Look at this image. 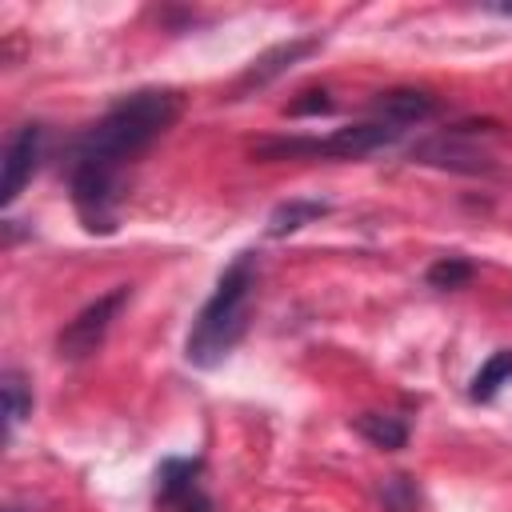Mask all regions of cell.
Returning a JSON list of instances; mask_svg holds the SVG:
<instances>
[{
  "label": "cell",
  "mask_w": 512,
  "mask_h": 512,
  "mask_svg": "<svg viewBox=\"0 0 512 512\" xmlns=\"http://www.w3.org/2000/svg\"><path fill=\"white\" fill-rule=\"evenodd\" d=\"M380 500H384V512H416L420 508V488L412 476H388L380 484Z\"/></svg>",
  "instance_id": "9a60e30c"
},
{
  "label": "cell",
  "mask_w": 512,
  "mask_h": 512,
  "mask_svg": "<svg viewBox=\"0 0 512 512\" xmlns=\"http://www.w3.org/2000/svg\"><path fill=\"white\" fill-rule=\"evenodd\" d=\"M316 48H320V36H296V40H284V44L260 52V56L240 72L232 96H244V92H252V88H268L276 76H284L292 64H300V60L312 56Z\"/></svg>",
  "instance_id": "ba28073f"
},
{
  "label": "cell",
  "mask_w": 512,
  "mask_h": 512,
  "mask_svg": "<svg viewBox=\"0 0 512 512\" xmlns=\"http://www.w3.org/2000/svg\"><path fill=\"white\" fill-rule=\"evenodd\" d=\"M336 104H332V96L324 92V88H304L288 108H284V116H292V120H304V116H328Z\"/></svg>",
  "instance_id": "2e32d148"
},
{
  "label": "cell",
  "mask_w": 512,
  "mask_h": 512,
  "mask_svg": "<svg viewBox=\"0 0 512 512\" xmlns=\"http://www.w3.org/2000/svg\"><path fill=\"white\" fill-rule=\"evenodd\" d=\"M128 296H132V288L120 284V288L96 296L88 308H80V312L60 328V336H56V356H60V360H84V356H92V352L104 344V336H108L112 320L120 316V308L128 304Z\"/></svg>",
  "instance_id": "277c9868"
},
{
  "label": "cell",
  "mask_w": 512,
  "mask_h": 512,
  "mask_svg": "<svg viewBox=\"0 0 512 512\" xmlns=\"http://www.w3.org/2000/svg\"><path fill=\"white\" fill-rule=\"evenodd\" d=\"M40 156H44V124H20L4 144V184H0V204L4 208L24 192Z\"/></svg>",
  "instance_id": "52a82bcc"
},
{
  "label": "cell",
  "mask_w": 512,
  "mask_h": 512,
  "mask_svg": "<svg viewBox=\"0 0 512 512\" xmlns=\"http://www.w3.org/2000/svg\"><path fill=\"white\" fill-rule=\"evenodd\" d=\"M508 380H512V348H496V352L480 364V372L472 376L468 396H472L476 404H488V400H492Z\"/></svg>",
  "instance_id": "7c38bea8"
},
{
  "label": "cell",
  "mask_w": 512,
  "mask_h": 512,
  "mask_svg": "<svg viewBox=\"0 0 512 512\" xmlns=\"http://www.w3.org/2000/svg\"><path fill=\"white\" fill-rule=\"evenodd\" d=\"M156 504L168 512H212L200 456H168L156 468Z\"/></svg>",
  "instance_id": "5b68a950"
},
{
  "label": "cell",
  "mask_w": 512,
  "mask_h": 512,
  "mask_svg": "<svg viewBox=\"0 0 512 512\" xmlns=\"http://www.w3.org/2000/svg\"><path fill=\"white\" fill-rule=\"evenodd\" d=\"M480 128L484 124H456L448 132H436V136H428V140H420L412 148V160L436 164V168H452V172H492V156L472 144V136Z\"/></svg>",
  "instance_id": "8992f818"
},
{
  "label": "cell",
  "mask_w": 512,
  "mask_h": 512,
  "mask_svg": "<svg viewBox=\"0 0 512 512\" xmlns=\"http://www.w3.org/2000/svg\"><path fill=\"white\" fill-rule=\"evenodd\" d=\"M332 212V204L328 200H308V196H292V200H284V204H276L272 212H268V236L272 240H280V236H292V232H300L304 224H316L320 216H328Z\"/></svg>",
  "instance_id": "30bf717a"
},
{
  "label": "cell",
  "mask_w": 512,
  "mask_h": 512,
  "mask_svg": "<svg viewBox=\"0 0 512 512\" xmlns=\"http://www.w3.org/2000/svg\"><path fill=\"white\" fill-rule=\"evenodd\" d=\"M252 292H256V252H240L224 268V276L216 280V292L204 300V308L192 320V332L184 340V356L192 368L224 364V356L244 340Z\"/></svg>",
  "instance_id": "7a4b0ae2"
},
{
  "label": "cell",
  "mask_w": 512,
  "mask_h": 512,
  "mask_svg": "<svg viewBox=\"0 0 512 512\" xmlns=\"http://www.w3.org/2000/svg\"><path fill=\"white\" fill-rule=\"evenodd\" d=\"M4 512H24V508H4Z\"/></svg>",
  "instance_id": "ac0fdd59"
},
{
  "label": "cell",
  "mask_w": 512,
  "mask_h": 512,
  "mask_svg": "<svg viewBox=\"0 0 512 512\" xmlns=\"http://www.w3.org/2000/svg\"><path fill=\"white\" fill-rule=\"evenodd\" d=\"M0 396H4V424H8V432L32 412V384H28V376L20 372V368H4V376H0Z\"/></svg>",
  "instance_id": "4fadbf2b"
},
{
  "label": "cell",
  "mask_w": 512,
  "mask_h": 512,
  "mask_svg": "<svg viewBox=\"0 0 512 512\" xmlns=\"http://www.w3.org/2000/svg\"><path fill=\"white\" fill-rule=\"evenodd\" d=\"M484 12H496V16L512 20V4H484Z\"/></svg>",
  "instance_id": "e0dca14e"
},
{
  "label": "cell",
  "mask_w": 512,
  "mask_h": 512,
  "mask_svg": "<svg viewBox=\"0 0 512 512\" xmlns=\"http://www.w3.org/2000/svg\"><path fill=\"white\" fill-rule=\"evenodd\" d=\"M440 112V104H436V96H428V92H420V88H388V92H380L376 100H372V120H384V124H392V128H408V124H424V120H432Z\"/></svg>",
  "instance_id": "9c48e42d"
},
{
  "label": "cell",
  "mask_w": 512,
  "mask_h": 512,
  "mask_svg": "<svg viewBox=\"0 0 512 512\" xmlns=\"http://www.w3.org/2000/svg\"><path fill=\"white\" fill-rule=\"evenodd\" d=\"M476 276V264L472 260H464V256H440L432 268H428V284L432 288H440V292H452V288H464L468 280Z\"/></svg>",
  "instance_id": "5bb4252c"
},
{
  "label": "cell",
  "mask_w": 512,
  "mask_h": 512,
  "mask_svg": "<svg viewBox=\"0 0 512 512\" xmlns=\"http://www.w3.org/2000/svg\"><path fill=\"white\" fill-rule=\"evenodd\" d=\"M184 112L176 88H140L120 96L84 136H76L68 156V192L80 224L96 236H112L120 224L124 168L148 152Z\"/></svg>",
  "instance_id": "6da1fadb"
},
{
  "label": "cell",
  "mask_w": 512,
  "mask_h": 512,
  "mask_svg": "<svg viewBox=\"0 0 512 512\" xmlns=\"http://www.w3.org/2000/svg\"><path fill=\"white\" fill-rule=\"evenodd\" d=\"M352 428H356L368 444H376V448H384V452H396V448L408 444V424H404L400 416L360 412V416H352Z\"/></svg>",
  "instance_id": "8fae6325"
},
{
  "label": "cell",
  "mask_w": 512,
  "mask_h": 512,
  "mask_svg": "<svg viewBox=\"0 0 512 512\" xmlns=\"http://www.w3.org/2000/svg\"><path fill=\"white\" fill-rule=\"evenodd\" d=\"M400 140V128L384 120H364V124H344L328 136H280V140H260L252 148V160H360L376 148H388Z\"/></svg>",
  "instance_id": "3957f363"
}]
</instances>
